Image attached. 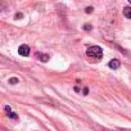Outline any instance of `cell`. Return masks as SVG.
<instances>
[{"label":"cell","instance_id":"1","mask_svg":"<svg viewBox=\"0 0 131 131\" xmlns=\"http://www.w3.org/2000/svg\"><path fill=\"white\" fill-rule=\"evenodd\" d=\"M86 55H88L89 58H91L93 60L99 62V60H102V58H103V49H102L100 46H98V45L90 46V48H88V50H86Z\"/></svg>","mask_w":131,"mask_h":131},{"label":"cell","instance_id":"2","mask_svg":"<svg viewBox=\"0 0 131 131\" xmlns=\"http://www.w3.org/2000/svg\"><path fill=\"white\" fill-rule=\"evenodd\" d=\"M30 53H31V49H30L28 45H21L18 48V54L22 55V57H28Z\"/></svg>","mask_w":131,"mask_h":131},{"label":"cell","instance_id":"3","mask_svg":"<svg viewBox=\"0 0 131 131\" xmlns=\"http://www.w3.org/2000/svg\"><path fill=\"white\" fill-rule=\"evenodd\" d=\"M108 67L112 68V70H118V68L121 67V62H119L118 59H112V60H109V63H108Z\"/></svg>","mask_w":131,"mask_h":131},{"label":"cell","instance_id":"4","mask_svg":"<svg viewBox=\"0 0 131 131\" xmlns=\"http://www.w3.org/2000/svg\"><path fill=\"white\" fill-rule=\"evenodd\" d=\"M123 16H125L127 19H131V8H130V7H125V8H123Z\"/></svg>","mask_w":131,"mask_h":131},{"label":"cell","instance_id":"5","mask_svg":"<svg viewBox=\"0 0 131 131\" xmlns=\"http://www.w3.org/2000/svg\"><path fill=\"white\" fill-rule=\"evenodd\" d=\"M37 58L41 59V62H44V63H46V62L49 60V55H48V54H40V53H39V54H37Z\"/></svg>","mask_w":131,"mask_h":131},{"label":"cell","instance_id":"6","mask_svg":"<svg viewBox=\"0 0 131 131\" xmlns=\"http://www.w3.org/2000/svg\"><path fill=\"white\" fill-rule=\"evenodd\" d=\"M19 82V80L17 79V77H12V79H9V84H12V85H16V84H18Z\"/></svg>","mask_w":131,"mask_h":131},{"label":"cell","instance_id":"7","mask_svg":"<svg viewBox=\"0 0 131 131\" xmlns=\"http://www.w3.org/2000/svg\"><path fill=\"white\" fill-rule=\"evenodd\" d=\"M8 117H9V118H12V119H18V114H16L14 112L9 113V114H8Z\"/></svg>","mask_w":131,"mask_h":131},{"label":"cell","instance_id":"8","mask_svg":"<svg viewBox=\"0 0 131 131\" xmlns=\"http://www.w3.org/2000/svg\"><path fill=\"white\" fill-rule=\"evenodd\" d=\"M4 111H5V113H7V116H8L9 113H12V112H13V111H12V108H10L9 105H5V107H4Z\"/></svg>","mask_w":131,"mask_h":131},{"label":"cell","instance_id":"9","mask_svg":"<svg viewBox=\"0 0 131 131\" xmlns=\"http://www.w3.org/2000/svg\"><path fill=\"white\" fill-rule=\"evenodd\" d=\"M93 10H94V8H93V7H88V8L85 9V12H86L88 14H90V13H93Z\"/></svg>","mask_w":131,"mask_h":131},{"label":"cell","instance_id":"10","mask_svg":"<svg viewBox=\"0 0 131 131\" xmlns=\"http://www.w3.org/2000/svg\"><path fill=\"white\" fill-rule=\"evenodd\" d=\"M93 27H91V25H85L84 26V30H86V31H90Z\"/></svg>","mask_w":131,"mask_h":131},{"label":"cell","instance_id":"11","mask_svg":"<svg viewBox=\"0 0 131 131\" xmlns=\"http://www.w3.org/2000/svg\"><path fill=\"white\" fill-rule=\"evenodd\" d=\"M19 18H23V14L22 13H17L16 14V19H19Z\"/></svg>","mask_w":131,"mask_h":131},{"label":"cell","instance_id":"12","mask_svg":"<svg viewBox=\"0 0 131 131\" xmlns=\"http://www.w3.org/2000/svg\"><path fill=\"white\" fill-rule=\"evenodd\" d=\"M89 94V89L88 88H84V95H88Z\"/></svg>","mask_w":131,"mask_h":131},{"label":"cell","instance_id":"13","mask_svg":"<svg viewBox=\"0 0 131 131\" xmlns=\"http://www.w3.org/2000/svg\"><path fill=\"white\" fill-rule=\"evenodd\" d=\"M128 2H130V4H131V0H128Z\"/></svg>","mask_w":131,"mask_h":131}]
</instances>
